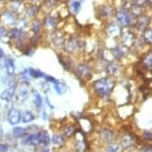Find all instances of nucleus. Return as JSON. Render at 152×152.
<instances>
[{
	"mask_svg": "<svg viewBox=\"0 0 152 152\" xmlns=\"http://www.w3.org/2000/svg\"><path fill=\"white\" fill-rule=\"evenodd\" d=\"M116 85H117V79L106 75L93 81L92 90L100 98H108L112 95Z\"/></svg>",
	"mask_w": 152,
	"mask_h": 152,
	"instance_id": "f257e3e1",
	"label": "nucleus"
},
{
	"mask_svg": "<svg viewBox=\"0 0 152 152\" xmlns=\"http://www.w3.org/2000/svg\"><path fill=\"white\" fill-rule=\"evenodd\" d=\"M69 10L73 14H77L81 9V1L79 0H72L69 3Z\"/></svg>",
	"mask_w": 152,
	"mask_h": 152,
	"instance_id": "2f4dec72",
	"label": "nucleus"
},
{
	"mask_svg": "<svg viewBox=\"0 0 152 152\" xmlns=\"http://www.w3.org/2000/svg\"><path fill=\"white\" fill-rule=\"evenodd\" d=\"M147 47H152V26H149L139 34Z\"/></svg>",
	"mask_w": 152,
	"mask_h": 152,
	"instance_id": "5701e85b",
	"label": "nucleus"
},
{
	"mask_svg": "<svg viewBox=\"0 0 152 152\" xmlns=\"http://www.w3.org/2000/svg\"><path fill=\"white\" fill-rule=\"evenodd\" d=\"M149 26H152V14L148 13V11H146L143 14L135 17L132 25V29L137 34H140L141 32L145 30Z\"/></svg>",
	"mask_w": 152,
	"mask_h": 152,
	"instance_id": "39448f33",
	"label": "nucleus"
},
{
	"mask_svg": "<svg viewBox=\"0 0 152 152\" xmlns=\"http://www.w3.org/2000/svg\"><path fill=\"white\" fill-rule=\"evenodd\" d=\"M5 56V53H4V50L2 49V47H0V59H3Z\"/></svg>",
	"mask_w": 152,
	"mask_h": 152,
	"instance_id": "09e8293b",
	"label": "nucleus"
},
{
	"mask_svg": "<svg viewBox=\"0 0 152 152\" xmlns=\"http://www.w3.org/2000/svg\"><path fill=\"white\" fill-rule=\"evenodd\" d=\"M0 108H1V105H0Z\"/></svg>",
	"mask_w": 152,
	"mask_h": 152,
	"instance_id": "864d4df0",
	"label": "nucleus"
},
{
	"mask_svg": "<svg viewBox=\"0 0 152 152\" xmlns=\"http://www.w3.org/2000/svg\"><path fill=\"white\" fill-rule=\"evenodd\" d=\"M38 136H39V140H40V143L43 145H48L50 143V136L49 134H48L47 131H40L39 133H38Z\"/></svg>",
	"mask_w": 152,
	"mask_h": 152,
	"instance_id": "72a5a7b5",
	"label": "nucleus"
},
{
	"mask_svg": "<svg viewBox=\"0 0 152 152\" xmlns=\"http://www.w3.org/2000/svg\"><path fill=\"white\" fill-rule=\"evenodd\" d=\"M5 69H6V73L7 75L9 76H13L15 73V64L14 61L12 59H7L5 61Z\"/></svg>",
	"mask_w": 152,
	"mask_h": 152,
	"instance_id": "7c9ffc66",
	"label": "nucleus"
},
{
	"mask_svg": "<svg viewBox=\"0 0 152 152\" xmlns=\"http://www.w3.org/2000/svg\"><path fill=\"white\" fill-rule=\"evenodd\" d=\"M122 28L118 25V23L116 22L114 19L111 20L105 21V26H104V33L106 35V37H108L109 39L112 40H117L120 36Z\"/></svg>",
	"mask_w": 152,
	"mask_h": 152,
	"instance_id": "1a4fd4ad",
	"label": "nucleus"
},
{
	"mask_svg": "<svg viewBox=\"0 0 152 152\" xmlns=\"http://www.w3.org/2000/svg\"><path fill=\"white\" fill-rule=\"evenodd\" d=\"M75 142H74V150L75 152H87L89 145L86 140L85 133L81 130H77L75 133Z\"/></svg>",
	"mask_w": 152,
	"mask_h": 152,
	"instance_id": "ddd939ff",
	"label": "nucleus"
},
{
	"mask_svg": "<svg viewBox=\"0 0 152 152\" xmlns=\"http://www.w3.org/2000/svg\"><path fill=\"white\" fill-rule=\"evenodd\" d=\"M8 150V146L6 144L0 143V152H6Z\"/></svg>",
	"mask_w": 152,
	"mask_h": 152,
	"instance_id": "49530a36",
	"label": "nucleus"
},
{
	"mask_svg": "<svg viewBox=\"0 0 152 152\" xmlns=\"http://www.w3.org/2000/svg\"><path fill=\"white\" fill-rule=\"evenodd\" d=\"M117 140L123 151L126 152L132 151V149L135 148L138 142V137L131 131H124L119 133Z\"/></svg>",
	"mask_w": 152,
	"mask_h": 152,
	"instance_id": "20e7f679",
	"label": "nucleus"
},
{
	"mask_svg": "<svg viewBox=\"0 0 152 152\" xmlns=\"http://www.w3.org/2000/svg\"><path fill=\"white\" fill-rule=\"evenodd\" d=\"M141 139L147 144H151L152 143V131L150 130H143L141 132Z\"/></svg>",
	"mask_w": 152,
	"mask_h": 152,
	"instance_id": "e433bc0d",
	"label": "nucleus"
},
{
	"mask_svg": "<svg viewBox=\"0 0 152 152\" xmlns=\"http://www.w3.org/2000/svg\"><path fill=\"white\" fill-rule=\"evenodd\" d=\"M25 14L27 17L30 18H35L36 16L39 14V12L41 11V6L38 4H29L28 6L25 7Z\"/></svg>",
	"mask_w": 152,
	"mask_h": 152,
	"instance_id": "4be33fe9",
	"label": "nucleus"
},
{
	"mask_svg": "<svg viewBox=\"0 0 152 152\" xmlns=\"http://www.w3.org/2000/svg\"><path fill=\"white\" fill-rule=\"evenodd\" d=\"M113 19L118 23V25L121 28H132L135 17L132 15L129 9L121 6V5H117Z\"/></svg>",
	"mask_w": 152,
	"mask_h": 152,
	"instance_id": "f03ea898",
	"label": "nucleus"
},
{
	"mask_svg": "<svg viewBox=\"0 0 152 152\" xmlns=\"http://www.w3.org/2000/svg\"><path fill=\"white\" fill-rule=\"evenodd\" d=\"M139 65L145 72H152V47L140 54Z\"/></svg>",
	"mask_w": 152,
	"mask_h": 152,
	"instance_id": "4468645a",
	"label": "nucleus"
},
{
	"mask_svg": "<svg viewBox=\"0 0 152 152\" xmlns=\"http://www.w3.org/2000/svg\"><path fill=\"white\" fill-rule=\"evenodd\" d=\"M33 48L31 47V46H28V47H26V49L24 50V54H25V55H32V54H33Z\"/></svg>",
	"mask_w": 152,
	"mask_h": 152,
	"instance_id": "c03bdc74",
	"label": "nucleus"
},
{
	"mask_svg": "<svg viewBox=\"0 0 152 152\" xmlns=\"http://www.w3.org/2000/svg\"><path fill=\"white\" fill-rule=\"evenodd\" d=\"M28 73L30 78H33V79H38V78H45L46 74L43 73L42 71L38 69H34V68H28Z\"/></svg>",
	"mask_w": 152,
	"mask_h": 152,
	"instance_id": "473e14b6",
	"label": "nucleus"
},
{
	"mask_svg": "<svg viewBox=\"0 0 152 152\" xmlns=\"http://www.w3.org/2000/svg\"><path fill=\"white\" fill-rule=\"evenodd\" d=\"M76 131H77V129H76V127L74 125L67 124V125H65L63 129V135H64V137H66V138H71L75 135Z\"/></svg>",
	"mask_w": 152,
	"mask_h": 152,
	"instance_id": "cd10ccee",
	"label": "nucleus"
},
{
	"mask_svg": "<svg viewBox=\"0 0 152 152\" xmlns=\"http://www.w3.org/2000/svg\"><path fill=\"white\" fill-rule=\"evenodd\" d=\"M53 87L55 89V91L57 92V94L62 95L64 94L65 92L67 91V85L64 82H61V81L57 80L55 83L53 84Z\"/></svg>",
	"mask_w": 152,
	"mask_h": 152,
	"instance_id": "c756f323",
	"label": "nucleus"
},
{
	"mask_svg": "<svg viewBox=\"0 0 152 152\" xmlns=\"http://www.w3.org/2000/svg\"><path fill=\"white\" fill-rule=\"evenodd\" d=\"M118 138V133L111 127H103L99 131V139L105 145L116 141Z\"/></svg>",
	"mask_w": 152,
	"mask_h": 152,
	"instance_id": "9b49d317",
	"label": "nucleus"
},
{
	"mask_svg": "<svg viewBox=\"0 0 152 152\" xmlns=\"http://www.w3.org/2000/svg\"><path fill=\"white\" fill-rule=\"evenodd\" d=\"M43 28V22L42 20L38 18H35L31 21L30 23V30L32 31V33L34 35H40Z\"/></svg>",
	"mask_w": 152,
	"mask_h": 152,
	"instance_id": "393cba45",
	"label": "nucleus"
},
{
	"mask_svg": "<svg viewBox=\"0 0 152 152\" xmlns=\"http://www.w3.org/2000/svg\"><path fill=\"white\" fill-rule=\"evenodd\" d=\"M45 79L47 80V81H49V82H51V83H53V84L57 81V80L55 79V78L52 77V76H49V75H46V76H45Z\"/></svg>",
	"mask_w": 152,
	"mask_h": 152,
	"instance_id": "a18cd8bd",
	"label": "nucleus"
},
{
	"mask_svg": "<svg viewBox=\"0 0 152 152\" xmlns=\"http://www.w3.org/2000/svg\"><path fill=\"white\" fill-rule=\"evenodd\" d=\"M49 33H50L51 44L57 48H63L65 40H66L64 32L60 30V29H55V30L51 31Z\"/></svg>",
	"mask_w": 152,
	"mask_h": 152,
	"instance_id": "f3484780",
	"label": "nucleus"
},
{
	"mask_svg": "<svg viewBox=\"0 0 152 152\" xmlns=\"http://www.w3.org/2000/svg\"><path fill=\"white\" fill-rule=\"evenodd\" d=\"M59 61L61 62V64H62V66L64 67V69H66V70H71L72 69V63H71V61H70V59L61 58Z\"/></svg>",
	"mask_w": 152,
	"mask_h": 152,
	"instance_id": "79ce46f5",
	"label": "nucleus"
},
{
	"mask_svg": "<svg viewBox=\"0 0 152 152\" xmlns=\"http://www.w3.org/2000/svg\"><path fill=\"white\" fill-rule=\"evenodd\" d=\"M104 71L106 73L107 76L117 78L120 75H122V73L124 71L123 63H122V62H119V61H116V60L105 62Z\"/></svg>",
	"mask_w": 152,
	"mask_h": 152,
	"instance_id": "6e6552de",
	"label": "nucleus"
},
{
	"mask_svg": "<svg viewBox=\"0 0 152 152\" xmlns=\"http://www.w3.org/2000/svg\"><path fill=\"white\" fill-rule=\"evenodd\" d=\"M86 48L85 40L77 36H70L66 38L63 49L67 54H77L84 52Z\"/></svg>",
	"mask_w": 152,
	"mask_h": 152,
	"instance_id": "7ed1b4c3",
	"label": "nucleus"
},
{
	"mask_svg": "<svg viewBox=\"0 0 152 152\" xmlns=\"http://www.w3.org/2000/svg\"><path fill=\"white\" fill-rule=\"evenodd\" d=\"M2 20H3V23L7 24V25L14 26L19 22L18 13L12 11V10H10V9L5 10V11H3V13H2Z\"/></svg>",
	"mask_w": 152,
	"mask_h": 152,
	"instance_id": "6ab92c4d",
	"label": "nucleus"
},
{
	"mask_svg": "<svg viewBox=\"0 0 152 152\" xmlns=\"http://www.w3.org/2000/svg\"><path fill=\"white\" fill-rule=\"evenodd\" d=\"M62 152H67V151H62Z\"/></svg>",
	"mask_w": 152,
	"mask_h": 152,
	"instance_id": "603ef678",
	"label": "nucleus"
},
{
	"mask_svg": "<svg viewBox=\"0 0 152 152\" xmlns=\"http://www.w3.org/2000/svg\"><path fill=\"white\" fill-rule=\"evenodd\" d=\"M32 96H33V102L35 104V106L36 107H41L42 105V98L41 96H40L39 92L38 91H33V93H32Z\"/></svg>",
	"mask_w": 152,
	"mask_h": 152,
	"instance_id": "4c0bfd02",
	"label": "nucleus"
},
{
	"mask_svg": "<svg viewBox=\"0 0 152 152\" xmlns=\"http://www.w3.org/2000/svg\"><path fill=\"white\" fill-rule=\"evenodd\" d=\"M137 36L138 34L132 28H122L120 36L118 38V42L131 49Z\"/></svg>",
	"mask_w": 152,
	"mask_h": 152,
	"instance_id": "0eeeda50",
	"label": "nucleus"
},
{
	"mask_svg": "<svg viewBox=\"0 0 152 152\" xmlns=\"http://www.w3.org/2000/svg\"><path fill=\"white\" fill-rule=\"evenodd\" d=\"M27 142L31 145H38L40 143V140H39V136L38 134H32L30 135L28 138H27Z\"/></svg>",
	"mask_w": 152,
	"mask_h": 152,
	"instance_id": "58836bf2",
	"label": "nucleus"
},
{
	"mask_svg": "<svg viewBox=\"0 0 152 152\" xmlns=\"http://www.w3.org/2000/svg\"><path fill=\"white\" fill-rule=\"evenodd\" d=\"M24 133H25V130H24L23 127H14V129H13V135H14L15 137L17 138H20L22 137L24 135Z\"/></svg>",
	"mask_w": 152,
	"mask_h": 152,
	"instance_id": "a19ab883",
	"label": "nucleus"
},
{
	"mask_svg": "<svg viewBox=\"0 0 152 152\" xmlns=\"http://www.w3.org/2000/svg\"><path fill=\"white\" fill-rule=\"evenodd\" d=\"M75 73L80 79L87 80L91 78L92 73H93V68L87 62H80L75 67Z\"/></svg>",
	"mask_w": 152,
	"mask_h": 152,
	"instance_id": "f8f14e48",
	"label": "nucleus"
},
{
	"mask_svg": "<svg viewBox=\"0 0 152 152\" xmlns=\"http://www.w3.org/2000/svg\"><path fill=\"white\" fill-rule=\"evenodd\" d=\"M116 6L112 3H102L99 4L96 8V12L99 15V18L104 21L111 20L114 18Z\"/></svg>",
	"mask_w": 152,
	"mask_h": 152,
	"instance_id": "9d476101",
	"label": "nucleus"
},
{
	"mask_svg": "<svg viewBox=\"0 0 152 152\" xmlns=\"http://www.w3.org/2000/svg\"><path fill=\"white\" fill-rule=\"evenodd\" d=\"M78 124L80 126V130L84 133H91L93 130V124H92L91 120L88 117H80L78 119Z\"/></svg>",
	"mask_w": 152,
	"mask_h": 152,
	"instance_id": "aec40b11",
	"label": "nucleus"
},
{
	"mask_svg": "<svg viewBox=\"0 0 152 152\" xmlns=\"http://www.w3.org/2000/svg\"><path fill=\"white\" fill-rule=\"evenodd\" d=\"M35 118L34 114L29 110L24 111L23 113H21V120H22L24 123H29V122L33 121Z\"/></svg>",
	"mask_w": 152,
	"mask_h": 152,
	"instance_id": "f704fd0d",
	"label": "nucleus"
},
{
	"mask_svg": "<svg viewBox=\"0 0 152 152\" xmlns=\"http://www.w3.org/2000/svg\"><path fill=\"white\" fill-rule=\"evenodd\" d=\"M131 3L133 6H136L138 8H141V9H144V10L149 9L147 0H131Z\"/></svg>",
	"mask_w": 152,
	"mask_h": 152,
	"instance_id": "c9c22d12",
	"label": "nucleus"
},
{
	"mask_svg": "<svg viewBox=\"0 0 152 152\" xmlns=\"http://www.w3.org/2000/svg\"><path fill=\"white\" fill-rule=\"evenodd\" d=\"M7 120L11 125H17L21 120V112L16 108L10 109L7 115Z\"/></svg>",
	"mask_w": 152,
	"mask_h": 152,
	"instance_id": "412c9836",
	"label": "nucleus"
},
{
	"mask_svg": "<svg viewBox=\"0 0 152 152\" xmlns=\"http://www.w3.org/2000/svg\"><path fill=\"white\" fill-rule=\"evenodd\" d=\"M104 151L105 152H124L120 144L118 143V141H114L112 143L106 144L105 145Z\"/></svg>",
	"mask_w": 152,
	"mask_h": 152,
	"instance_id": "bb28decb",
	"label": "nucleus"
},
{
	"mask_svg": "<svg viewBox=\"0 0 152 152\" xmlns=\"http://www.w3.org/2000/svg\"><path fill=\"white\" fill-rule=\"evenodd\" d=\"M9 38V30L4 25H0V39L3 40L4 38Z\"/></svg>",
	"mask_w": 152,
	"mask_h": 152,
	"instance_id": "37998d69",
	"label": "nucleus"
},
{
	"mask_svg": "<svg viewBox=\"0 0 152 152\" xmlns=\"http://www.w3.org/2000/svg\"><path fill=\"white\" fill-rule=\"evenodd\" d=\"M59 16L57 15H54L52 14V12H49V13H46L44 15V17H43V28L45 29V30L47 31H53L57 29V26H58L59 24Z\"/></svg>",
	"mask_w": 152,
	"mask_h": 152,
	"instance_id": "2eb2a0df",
	"label": "nucleus"
},
{
	"mask_svg": "<svg viewBox=\"0 0 152 152\" xmlns=\"http://www.w3.org/2000/svg\"><path fill=\"white\" fill-rule=\"evenodd\" d=\"M15 92H16V85H13V86H9L8 88H6L5 90L2 91V93L0 94V98L4 101H11L12 98L14 97L15 95Z\"/></svg>",
	"mask_w": 152,
	"mask_h": 152,
	"instance_id": "b1692460",
	"label": "nucleus"
},
{
	"mask_svg": "<svg viewBox=\"0 0 152 152\" xmlns=\"http://www.w3.org/2000/svg\"><path fill=\"white\" fill-rule=\"evenodd\" d=\"M28 94H29L28 88L21 87L20 90H19V92H18V98L19 99H22V100H25L27 98V96H28Z\"/></svg>",
	"mask_w": 152,
	"mask_h": 152,
	"instance_id": "ea45409f",
	"label": "nucleus"
},
{
	"mask_svg": "<svg viewBox=\"0 0 152 152\" xmlns=\"http://www.w3.org/2000/svg\"><path fill=\"white\" fill-rule=\"evenodd\" d=\"M29 1H30L31 4H38L39 5V3H42L43 0H29Z\"/></svg>",
	"mask_w": 152,
	"mask_h": 152,
	"instance_id": "de8ad7c7",
	"label": "nucleus"
},
{
	"mask_svg": "<svg viewBox=\"0 0 152 152\" xmlns=\"http://www.w3.org/2000/svg\"><path fill=\"white\" fill-rule=\"evenodd\" d=\"M109 49L111 51V54H112L113 60L122 62V63H123V60H125V59L128 58L132 53H134L130 48L122 45L121 43H119V42H117L114 46L109 48Z\"/></svg>",
	"mask_w": 152,
	"mask_h": 152,
	"instance_id": "423d86ee",
	"label": "nucleus"
},
{
	"mask_svg": "<svg viewBox=\"0 0 152 152\" xmlns=\"http://www.w3.org/2000/svg\"><path fill=\"white\" fill-rule=\"evenodd\" d=\"M51 142L57 147H62L65 143V137L64 135L61 134H54L51 138Z\"/></svg>",
	"mask_w": 152,
	"mask_h": 152,
	"instance_id": "c85d7f7f",
	"label": "nucleus"
},
{
	"mask_svg": "<svg viewBox=\"0 0 152 152\" xmlns=\"http://www.w3.org/2000/svg\"><path fill=\"white\" fill-rule=\"evenodd\" d=\"M59 4H60V0H43L42 2V6L47 10L46 13L51 12L56 7H58Z\"/></svg>",
	"mask_w": 152,
	"mask_h": 152,
	"instance_id": "a878e982",
	"label": "nucleus"
},
{
	"mask_svg": "<svg viewBox=\"0 0 152 152\" xmlns=\"http://www.w3.org/2000/svg\"><path fill=\"white\" fill-rule=\"evenodd\" d=\"M1 135H2V128L0 127V136H1Z\"/></svg>",
	"mask_w": 152,
	"mask_h": 152,
	"instance_id": "3c124183",
	"label": "nucleus"
},
{
	"mask_svg": "<svg viewBox=\"0 0 152 152\" xmlns=\"http://www.w3.org/2000/svg\"><path fill=\"white\" fill-rule=\"evenodd\" d=\"M147 2H148V7H149V9H152V0H147Z\"/></svg>",
	"mask_w": 152,
	"mask_h": 152,
	"instance_id": "8fccbe9b",
	"label": "nucleus"
},
{
	"mask_svg": "<svg viewBox=\"0 0 152 152\" xmlns=\"http://www.w3.org/2000/svg\"><path fill=\"white\" fill-rule=\"evenodd\" d=\"M135 107L134 105L131 104V103H126V104L123 105H119L117 107V110H116V117H118L121 120H127V119L131 118L133 113H134Z\"/></svg>",
	"mask_w": 152,
	"mask_h": 152,
	"instance_id": "dca6fc26",
	"label": "nucleus"
},
{
	"mask_svg": "<svg viewBox=\"0 0 152 152\" xmlns=\"http://www.w3.org/2000/svg\"><path fill=\"white\" fill-rule=\"evenodd\" d=\"M9 38L16 42H23L27 38V33L20 27H12L9 30Z\"/></svg>",
	"mask_w": 152,
	"mask_h": 152,
	"instance_id": "a211bd4d",
	"label": "nucleus"
}]
</instances>
